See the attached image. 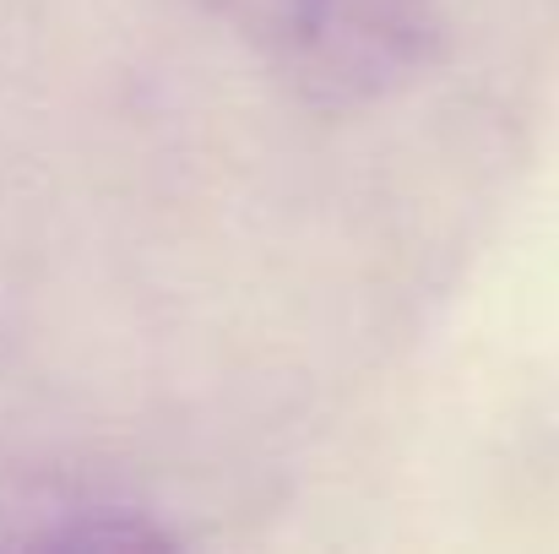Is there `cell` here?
Returning a JSON list of instances; mask_svg holds the SVG:
<instances>
[{
    "label": "cell",
    "mask_w": 559,
    "mask_h": 554,
    "mask_svg": "<svg viewBox=\"0 0 559 554\" xmlns=\"http://www.w3.org/2000/svg\"><path fill=\"white\" fill-rule=\"evenodd\" d=\"M294 93L354 109L396 93L435 49V0H206Z\"/></svg>",
    "instance_id": "cell-1"
}]
</instances>
